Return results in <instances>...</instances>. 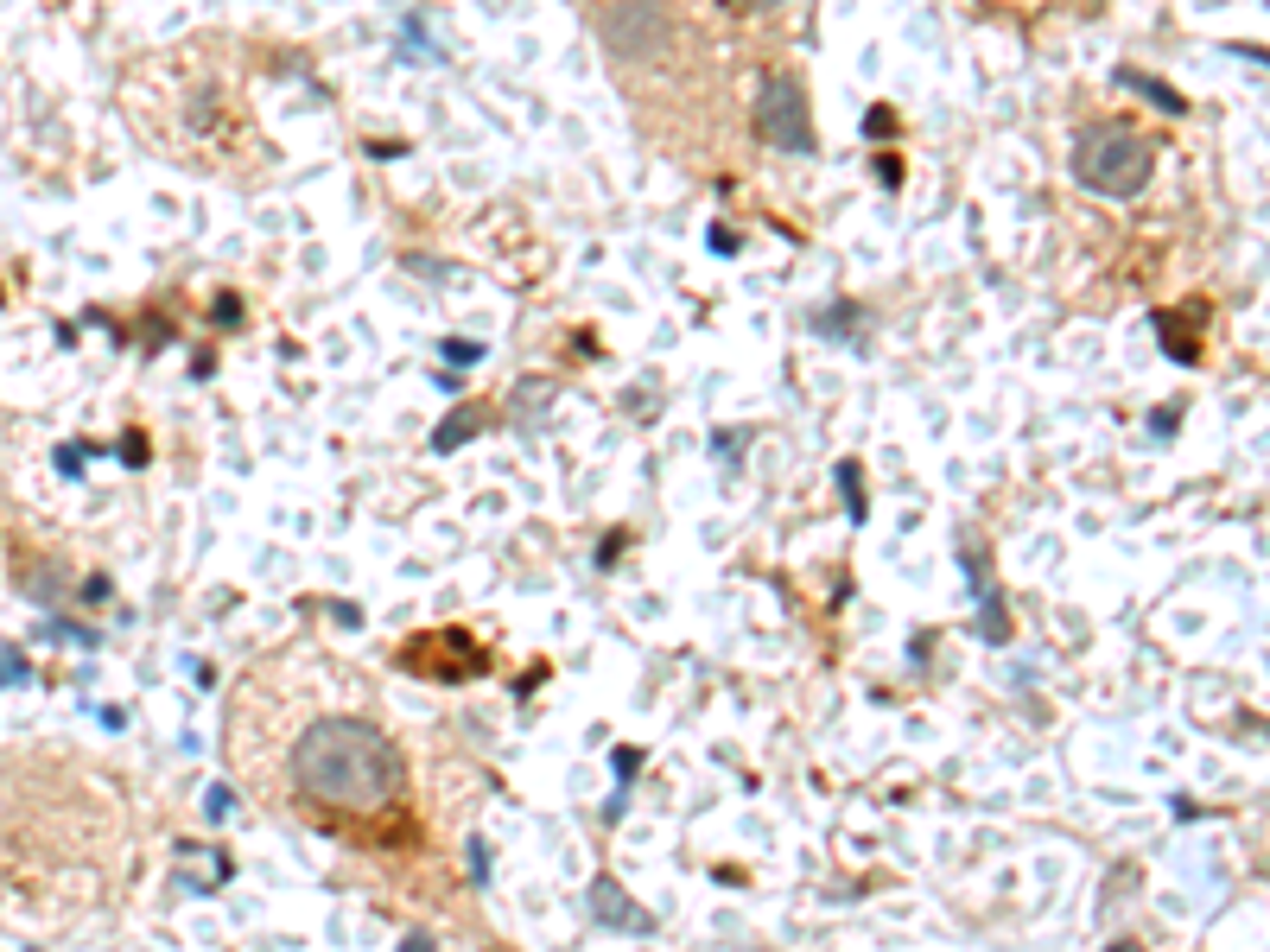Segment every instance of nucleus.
Here are the masks:
<instances>
[{"instance_id": "1", "label": "nucleus", "mask_w": 1270, "mask_h": 952, "mask_svg": "<svg viewBox=\"0 0 1270 952\" xmlns=\"http://www.w3.org/2000/svg\"><path fill=\"white\" fill-rule=\"evenodd\" d=\"M280 800L312 825H337L343 838H388V825L413 813V781L401 743L382 724L330 712L286 743Z\"/></svg>"}, {"instance_id": "2", "label": "nucleus", "mask_w": 1270, "mask_h": 952, "mask_svg": "<svg viewBox=\"0 0 1270 952\" xmlns=\"http://www.w3.org/2000/svg\"><path fill=\"white\" fill-rule=\"evenodd\" d=\"M1150 165H1156V146L1143 140V133H1131V128H1112V121L1086 128L1080 146H1073L1080 185L1106 191V198H1137V191L1150 185Z\"/></svg>"}, {"instance_id": "3", "label": "nucleus", "mask_w": 1270, "mask_h": 952, "mask_svg": "<svg viewBox=\"0 0 1270 952\" xmlns=\"http://www.w3.org/2000/svg\"><path fill=\"white\" fill-rule=\"evenodd\" d=\"M769 133H775L781 146H794V153H807L813 133H807V115H800V83H769Z\"/></svg>"}, {"instance_id": "4", "label": "nucleus", "mask_w": 1270, "mask_h": 952, "mask_svg": "<svg viewBox=\"0 0 1270 952\" xmlns=\"http://www.w3.org/2000/svg\"><path fill=\"white\" fill-rule=\"evenodd\" d=\"M1125 83H1131V89H1143V96H1156L1169 115H1182V96H1175L1169 83H1156V77H1137V70H1125Z\"/></svg>"}, {"instance_id": "5", "label": "nucleus", "mask_w": 1270, "mask_h": 952, "mask_svg": "<svg viewBox=\"0 0 1270 952\" xmlns=\"http://www.w3.org/2000/svg\"><path fill=\"white\" fill-rule=\"evenodd\" d=\"M407 952H426V940H407Z\"/></svg>"}]
</instances>
